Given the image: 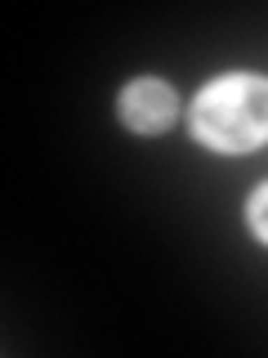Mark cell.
I'll return each mask as SVG.
<instances>
[{
	"mask_svg": "<svg viewBox=\"0 0 268 358\" xmlns=\"http://www.w3.org/2000/svg\"><path fill=\"white\" fill-rule=\"evenodd\" d=\"M193 130L215 152H251L268 143V81L260 76L215 81L193 108Z\"/></svg>",
	"mask_w": 268,
	"mask_h": 358,
	"instance_id": "6da1fadb",
	"label": "cell"
},
{
	"mask_svg": "<svg viewBox=\"0 0 268 358\" xmlns=\"http://www.w3.org/2000/svg\"><path fill=\"white\" fill-rule=\"evenodd\" d=\"M251 229L268 242V188H260V193L251 197Z\"/></svg>",
	"mask_w": 268,
	"mask_h": 358,
	"instance_id": "3957f363",
	"label": "cell"
},
{
	"mask_svg": "<svg viewBox=\"0 0 268 358\" xmlns=\"http://www.w3.org/2000/svg\"><path fill=\"white\" fill-rule=\"evenodd\" d=\"M121 121L139 134L165 130L174 121V90L161 85V81H134L121 94Z\"/></svg>",
	"mask_w": 268,
	"mask_h": 358,
	"instance_id": "7a4b0ae2",
	"label": "cell"
}]
</instances>
